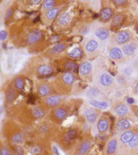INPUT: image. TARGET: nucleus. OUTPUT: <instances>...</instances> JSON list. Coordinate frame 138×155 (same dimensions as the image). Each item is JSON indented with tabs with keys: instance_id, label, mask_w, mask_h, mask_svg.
Wrapping results in <instances>:
<instances>
[{
	"instance_id": "nucleus-38",
	"label": "nucleus",
	"mask_w": 138,
	"mask_h": 155,
	"mask_svg": "<svg viewBox=\"0 0 138 155\" xmlns=\"http://www.w3.org/2000/svg\"><path fill=\"white\" fill-rule=\"evenodd\" d=\"M14 152L16 155H22L24 153V150L20 146H14Z\"/></svg>"
},
{
	"instance_id": "nucleus-35",
	"label": "nucleus",
	"mask_w": 138,
	"mask_h": 155,
	"mask_svg": "<svg viewBox=\"0 0 138 155\" xmlns=\"http://www.w3.org/2000/svg\"><path fill=\"white\" fill-rule=\"evenodd\" d=\"M123 21V17L122 15L117 14L116 15H115L112 20V26H118L119 25L122 24Z\"/></svg>"
},
{
	"instance_id": "nucleus-44",
	"label": "nucleus",
	"mask_w": 138,
	"mask_h": 155,
	"mask_svg": "<svg viewBox=\"0 0 138 155\" xmlns=\"http://www.w3.org/2000/svg\"><path fill=\"white\" fill-rule=\"evenodd\" d=\"M133 102V99H129V104H132Z\"/></svg>"
},
{
	"instance_id": "nucleus-24",
	"label": "nucleus",
	"mask_w": 138,
	"mask_h": 155,
	"mask_svg": "<svg viewBox=\"0 0 138 155\" xmlns=\"http://www.w3.org/2000/svg\"><path fill=\"white\" fill-rule=\"evenodd\" d=\"M124 147H126V148L128 150H135L138 147V132L135 134L133 138L130 140V141L129 143H127L126 146H124L118 147V150H119L120 149H124Z\"/></svg>"
},
{
	"instance_id": "nucleus-5",
	"label": "nucleus",
	"mask_w": 138,
	"mask_h": 155,
	"mask_svg": "<svg viewBox=\"0 0 138 155\" xmlns=\"http://www.w3.org/2000/svg\"><path fill=\"white\" fill-rule=\"evenodd\" d=\"M100 114V111L94 107H86L84 110V115L89 124H94Z\"/></svg>"
},
{
	"instance_id": "nucleus-26",
	"label": "nucleus",
	"mask_w": 138,
	"mask_h": 155,
	"mask_svg": "<svg viewBox=\"0 0 138 155\" xmlns=\"http://www.w3.org/2000/svg\"><path fill=\"white\" fill-rule=\"evenodd\" d=\"M86 96L89 97L90 99H100V97H102L100 90L95 87H91V88L88 90L86 92Z\"/></svg>"
},
{
	"instance_id": "nucleus-28",
	"label": "nucleus",
	"mask_w": 138,
	"mask_h": 155,
	"mask_svg": "<svg viewBox=\"0 0 138 155\" xmlns=\"http://www.w3.org/2000/svg\"><path fill=\"white\" fill-rule=\"evenodd\" d=\"M60 9L59 8H53L48 11L45 12L44 17L47 21H52L53 20L55 17L57 16L59 14Z\"/></svg>"
},
{
	"instance_id": "nucleus-43",
	"label": "nucleus",
	"mask_w": 138,
	"mask_h": 155,
	"mask_svg": "<svg viewBox=\"0 0 138 155\" xmlns=\"http://www.w3.org/2000/svg\"><path fill=\"white\" fill-rule=\"evenodd\" d=\"M135 92H137V93L138 94V82L137 83L135 84Z\"/></svg>"
},
{
	"instance_id": "nucleus-27",
	"label": "nucleus",
	"mask_w": 138,
	"mask_h": 155,
	"mask_svg": "<svg viewBox=\"0 0 138 155\" xmlns=\"http://www.w3.org/2000/svg\"><path fill=\"white\" fill-rule=\"evenodd\" d=\"M113 11L110 8H109V7L103 8L101 12H100V17L104 21H109L113 17Z\"/></svg>"
},
{
	"instance_id": "nucleus-20",
	"label": "nucleus",
	"mask_w": 138,
	"mask_h": 155,
	"mask_svg": "<svg viewBox=\"0 0 138 155\" xmlns=\"http://www.w3.org/2000/svg\"><path fill=\"white\" fill-rule=\"evenodd\" d=\"M130 123L129 120L124 118H120L116 122V128L118 131L124 132L129 130Z\"/></svg>"
},
{
	"instance_id": "nucleus-17",
	"label": "nucleus",
	"mask_w": 138,
	"mask_h": 155,
	"mask_svg": "<svg viewBox=\"0 0 138 155\" xmlns=\"http://www.w3.org/2000/svg\"><path fill=\"white\" fill-rule=\"evenodd\" d=\"M130 34L127 31H120L115 35V40L117 44H124L129 41Z\"/></svg>"
},
{
	"instance_id": "nucleus-32",
	"label": "nucleus",
	"mask_w": 138,
	"mask_h": 155,
	"mask_svg": "<svg viewBox=\"0 0 138 155\" xmlns=\"http://www.w3.org/2000/svg\"><path fill=\"white\" fill-rule=\"evenodd\" d=\"M13 86L15 90H17V91H23L25 87V83L24 79L19 77L15 78L13 81Z\"/></svg>"
},
{
	"instance_id": "nucleus-15",
	"label": "nucleus",
	"mask_w": 138,
	"mask_h": 155,
	"mask_svg": "<svg viewBox=\"0 0 138 155\" xmlns=\"http://www.w3.org/2000/svg\"><path fill=\"white\" fill-rule=\"evenodd\" d=\"M42 37V32L39 31H32L29 34L27 37V44L29 45L35 44L39 41Z\"/></svg>"
},
{
	"instance_id": "nucleus-12",
	"label": "nucleus",
	"mask_w": 138,
	"mask_h": 155,
	"mask_svg": "<svg viewBox=\"0 0 138 155\" xmlns=\"http://www.w3.org/2000/svg\"><path fill=\"white\" fill-rule=\"evenodd\" d=\"M77 135V131L74 130H70L66 132L62 136V145L64 147H69V146H71L72 142L76 138Z\"/></svg>"
},
{
	"instance_id": "nucleus-30",
	"label": "nucleus",
	"mask_w": 138,
	"mask_h": 155,
	"mask_svg": "<svg viewBox=\"0 0 138 155\" xmlns=\"http://www.w3.org/2000/svg\"><path fill=\"white\" fill-rule=\"evenodd\" d=\"M71 16L69 13L67 12H64V13H62L61 15L58 18V22L59 25L61 26H66L68 24L70 23L71 21Z\"/></svg>"
},
{
	"instance_id": "nucleus-14",
	"label": "nucleus",
	"mask_w": 138,
	"mask_h": 155,
	"mask_svg": "<svg viewBox=\"0 0 138 155\" xmlns=\"http://www.w3.org/2000/svg\"><path fill=\"white\" fill-rule=\"evenodd\" d=\"M99 48V42L94 39H89L86 42L84 49L87 53L92 54L96 52Z\"/></svg>"
},
{
	"instance_id": "nucleus-36",
	"label": "nucleus",
	"mask_w": 138,
	"mask_h": 155,
	"mask_svg": "<svg viewBox=\"0 0 138 155\" xmlns=\"http://www.w3.org/2000/svg\"><path fill=\"white\" fill-rule=\"evenodd\" d=\"M55 1H52V0H46V1H44L43 3V8L45 10H50L51 8H53L52 7L55 6Z\"/></svg>"
},
{
	"instance_id": "nucleus-3",
	"label": "nucleus",
	"mask_w": 138,
	"mask_h": 155,
	"mask_svg": "<svg viewBox=\"0 0 138 155\" xmlns=\"http://www.w3.org/2000/svg\"><path fill=\"white\" fill-rule=\"evenodd\" d=\"M68 115H69V110L66 107L60 106L55 107L51 113V119L57 123L63 121Z\"/></svg>"
},
{
	"instance_id": "nucleus-9",
	"label": "nucleus",
	"mask_w": 138,
	"mask_h": 155,
	"mask_svg": "<svg viewBox=\"0 0 138 155\" xmlns=\"http://www.w3.org/2000/svg\"><path fill=\"white\" fill-rule=\"evenodd\" d=\"M36 90L38 95L43 98H46V97L51 95L52 92L51 86L47 82H41L37 84Z\"/></svg>"
},
{
	"instance_id": "nucleus-13",
	"label": "nucleus",
	"mask_w": 138,
	"mask_h": 155,
	"mask_svg": "<svg viewBox=\"0 0 138 155\" xmlns=\"http://www.w3.org/2000/svg\"><path fill=\"white\" fill-rule=\"evenodd\" d=\"M30 115L35 119H40L45 116V110L41 106H34L30 107Z\"/></svg>"
},
{
	"instance_id": "nucleus-18",
	"label": "nucleus",
	"mask_w": 138,
	"mask_h": 155,
	"mask_svg": "<svg viewBox=\"0 0 138 155\" xmlns=\"http://www.w3.org/2000/svg\"><path fill=\"white\" fill-rule=\"evenodd\" d=\"M95 35L100 41H106L109 37V31L106 28L99 27L95 31Z\"/></svg>"
},
{
	"instance_id": "nucleus-33",
	"label": "nucleus",
	"mask_w": 138,
	"mask_h": 155,
	"mask_svg": "<svg viewBox=\"0 0 138 155\" xmlns=\"http://www.w3.org/2000/svg\"><path fill=\"white\" fill-rule=\"evenodd\" d=\"M29 152L32 155H41L43 152V147L39 144H34L30 147Z\"/></svg>"
},
{
	"instance_id": "nucleus-25",
	"label": "nucleus",
	"mask_w": 138,
	"mask_h": 155,
	"mask_svg": "<svg viewBox=\"0 0 138 155\" xmlns=\"http://www.w3.org/2000/svg\"><path fill=\"white\" fill-rule=\"evenodd\" d=\"M136 49H137V46H135V44L133 43H130V44H127L126 45H124L122 48V51L125 55L132 56L135 53Z\"/></svg>"
},
{
	"instance_id": "nucleus-29",
	"label": "nucleus",
	"mask_w": 138,
	"mask_h": 155,
	"mask_svg": "<svg viewBox=\"0 0 138 155\" xmlns=\"http://www.w3.org/2000/svg\"><path fill=\"white\" fill-rule=\"evenodd\" d=\"M109 56L110 58L113 60H119L122 58L123 53L122 51L119 48L114 47L110 49L109 52Z\"/></svg>"
},
{
	"instance_id": "nucleus-1",
	"label": "nucleus",
	"mask_w": 138,
	"mask_h": 155,
	"mask_svg": "<svg viewBox=\"0 0 138 155\" xmlns=\"http://www.w3.org/2000/svg\"><path fill=\"white\" fill-rule=\"evenodd\" d=\"M75 81V77L72 72H66L57 77L55 81V87L61 94H69Z\"/></svg>"
},
{
	"instance_id": "nucleus-11",
	"label": "nucleus",
	"mask_w": 138,
	"mask_h": 155,
	"mask_svg": "<svg viewBox=\"0 0 138 155\" xmlns=\"http://www.w3.org/2000/svg\"><path fill=\"white\" fill-rule=\"evenodd\" d=\"M118 139L116 138H111L108 141L104 149L106 155H113L118 150Z\"/></svg>"
},
{
	"instance_id": "nucleus-34",
	"label": "nucleus",
	"mask_w": 138,
	"mask_h": 155,
	"mask_svg": "<svg viewBox=\"0 0 138 155\" xmlns=\"http://www.w3.org/2000/svg\"><path fill=\"white\" fill-rule=\"evenodd\" d=\"M69 57H72V58H79V57H81L82 55V51L79 48H75L69 52Z\"/></svg>"
},
{
	"instance_id": "nucleus-40",
	"label": "nucleus",
	"mask_w": 138,
	"mask_h": 155,
	"mask_svg": "<svg viewBox=\"0 0 138 155\" xmlns=\"http://www.w3.org/2000/svg\"><path fill=\"white\" fill-rule=\"evenodd\" d=\"M12 13V9L9 8L8 11L6 12V13H5V16H4L5 20H8L10 17H11Z\"/></svg>"
},
{
	"instance_id": "nucleus-8",
	"label": "nucleus",
	"mask_w": 138,
	"mask_h": 155,
	"mask_svg": "<svg viewBox=\"0 0 138 155\" xmlns=\"http://www.w3.org/2000/svg\"><path fill=\"white\" fill-rule=\"evenodd\" d=\"M62 100H63L62 97L59 94H51L44 99V104L48 107L55 108L59 106Z\"/></svg>"
},
{
	"instance_id": "nucleus-7",
	"label": "nucleus",
	"mask_w": 138,
	"mask_h": 155,
	"mask_svg": "<svg viewBox=\"0 0 138 155\" xmlns=\"http://www.w3.org/2000/svg\"><path fill=\"white\" fill-rule=\"evenodd\" d=\"M110 128V120L106 116H101L97 123V130L99 134L103 135L109 131Z\"/></svg>"
},
{
	"instance_id": "nucleus-10",
	"label": "nucleus",
	"mask_w": 138,
	"mask_h": 155,
	"mask_svg": "<svg viewBox=\"0 0 138 155\" xmlns=\"http://www.w3.org/2000/svg\"><path fill=\"white\" fill-rule=\"evenodd\" d=\"M135 132L131 130H127L126 131L122 132L119 137L118 147H122L126 146L127 143H129L135 135Z\"/></svg>"
},
{
	"instance_id": "nucleus-19",
	"label": "nucleus",
	"mask_w": 138,
	"mask_h": 155,
	"mask_svg": "<svg viewBox=\"0 0 138 155\" xmlns=\"http://www.w3.org/2000/svg\"><path fill=\"white\" fill-rule=\"evenodd\" d=\"M79 74L83 78L89 76L92 70V65L89 61H84L79 67Z\"/></svg>"
},
{
	"instance_id": "nucleus-41",
	"label": "nucleus",
	"mask_w": 138,
	"mask_h": 155,
	"mask_svg": "<svg viewBox=\"0 0 138 155\" xmlns=\"http://www.w3.org/2000/svg\"><path fill=\"white\" fill-rule=\"evenodd\" d=\"M7 36H8V35H7V32L6 31H2L1 32H0V39H1L2 41L6 40V39L7 38Z\"/></svg>"
},
{
	"instance_id": "nucleus-31",
	"label": "nucleus",
	"mask_w": 138,
	"mask_h": 155,
	"mask_svg": "<svg viewBox=\"0 0 138 155\" xmlns=\"http://www.w3.org/2000/svg\"><path fill=\"white\" fill-rule=\"evenodd\" d=\"M66 48V46L65 44H58L55 45L54 46H52V48L50 49V53L51 54H59L60 52H63L64 51H65Z\"/></svg>"
},
{
	"instance_id": "nucleus-16",
	"label": "nucleus",
	"mask_w": 138,
	"mask_h": 155,
	"mask_svg": "<svg viewBox=\"0 0 138 155\" xmlns=\"http://www.w3.org/2000/svg\"><path fill=\"white\" fill-rule=\"evenodd\" d=\"M89 104L92 107L99 110H106L109 106L107 101H102L101 99H89Z\"/></svg>"
},
{
	"instance_id": "nucleus-2",
	"label": "nucleus",
	"mask_w": 138,
	"mask_h": 155,
	"mask_svg": "<svg viewBox=\"0 0 138 155\" xmlns=\"http://www.w3.org/2000/svg\"><path fill=\"white\" fill-rule=\"evenodd\" d=\"M114 84V80L112 76L106 72H102L96 79L95 87L100 91H105L112 87Z\"/></svg>"
},
{
	"instance_id": "nucleus-6",
	"label": "nucleus",
	"mask_w": 138,
	"mask_h": 155,
	"mask_svg": "<svg viewBox=\"0 0 138 155\" xmlns=\"http://www.w3.org/2000/svg\"><path fill=\"white\" fill-rule=\"evenodd\" d=\"M112 112H113L115 116L118 117L119 118H124L129 113V108L124 103L117 102L113 106Z\"/></svg>"
},
{
	"instance_id": "nucleus-39",
	"label": "nucleus",
	"mask_w": 138,
	"mask_h": 155,
	"mask_svg": "<svg viewBox=\"0 0 138 155\" xmlns=\"http://www.w3.org/2000/svg\"><path fill=\"white\" fill-rule=\"evenodd\" d=\"M73 67H77V65L76 64H74V63H72L71 61H68L67 63L65 64V68L66 69H69V70H71V68H73Z\"/></svg>"
},
{
	"instance_id": "nucleus-4",
	"label": "nucleus",
	"mask_w": 138,
	"mask_h": 155,
	"mask_svg": "<svg viewBox=\"0 0 138 155\" xmlns=\"http://www.w3.org/2000/svg\"><path fill=\"white\" fill-rule=\"evenodd\" d=\"M93 146V142L91 140L85 139H83L77 145L75 148V155H87L91 150Z\"/></svg>"
},
{
	"instance_id": "nucleus-42",
	"label": "nucleus",
	"mask_w": 138,
	"mask_h": 155,
	"mask_svg": "<svg viewBox=\"0 0 138 155\" xmlns=\"http://www.w3.org/2000/svg\"><path fill=\"white\" fill-rule=\"evenodd\" d=\"M114 4H116L117 6H122V5H124L126 4V1H124V0H115L113 1Z\"/></svg>"
},
{
	"instance_id": "nucleus-23",
	"label": "nucleus",
	"mask_w": 138,
	"mask_h": 155,
	"mask_svg": "<svg viewBox=\"0 0 138 155\" xmlns=\"http://www.w3.org/2000/svg\"><path fill=\"white\" fill-rule=\"evenodd\" d=\"M10 140L14 146H19L24 143V137L20 132H14L11 135Z\"/></svg>"
},
{
	"instance_id": "nucleus-21",
	"label": "nucleus",
	"mask_w": 138,
	"mask_h": 155,
	"mask_svg": "<svg viewBox=\"0 0 138 155\" xmlns=\"http://www.w3.org/2000/svg\"><path fill=\"white\" fill-rule=\"evenodd\" d=\"M6 100L8 104H12L15 101L17 98V92L16 90L14 87H9L6 90V93H5Z\"/></svg>"
},
{
	"instance_id": "nucleus-22",
	"label": "nucleus",
	"mask_w": 138,
	"mask_h": 155,
	"mask_svg": "<svg viewBox=\"0 0 138 155\" xmlns=\"http://www.w3.org/2000/svg\"><path fill=\"white\" fill-rule=\"evenodd\" d=\"M37 73L42 76H48L51 74L52 72H53V69H52L51 66L49 65L44 64L39 66L37 68Z\"/></svg>"
},
{
	"instance_id": "nucleus-37",
	"label": "nucleus",
	"mask_w": 138,
	"mask_h": 155,
	"mask_svg": "<svg viewBox=\"0 0 138 155\" xmlns=\"http://www.w3.org/2000/svg\"><path fill=\"white\" fill-rule=\"evenodd\" d=\"M0 155H13V154L8 147L3 146L0 148Z\"/></svg>"
}]
</instances>
